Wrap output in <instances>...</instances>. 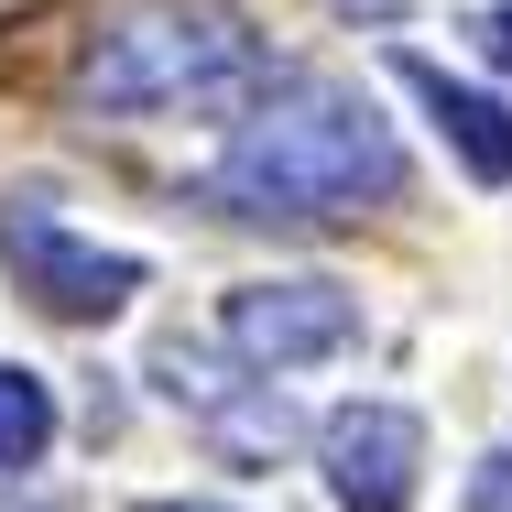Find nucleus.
Instances as JSON below:
<instances>
[{"instance_id":"f8f14e48","label":"nucleus","mask_w":512,"mask_h":512,"mask_svg":"<svg viewBox=\"0 0 512 512\" xmlns=\"http://www.w3.org/2000/svg\"><path fill=\"white\" fill-rule=\"evenodd\" d=\"M142 512H229V502H142Z\"/></svg>"},{"instance_id":"7ed1b4c3","label":"nucleus","mask_w":512,"mask_h":512,"mask_svg":"<svg viewBox=\"0 0 512 512\" xmlns=\"http://www.w3.org/2000/svg\"><path fill=\"white\" fill-rule=\"evenodd\" d=\"M0 262H11V295H33V306L66 316V327H99V316H120L131 295H142V262L77 240L44 186H22V197L0 207Z\"/></svg>"},{"instance_id":"9b49d317","label":"nucleus","mask_w":512,"mask_h":512,"mask_svg":"<svg viewBox=\"0 0 512 512\" xmlns=\"http://www.w3.org/2000/svg\"><path fill=\"white\" fill-rule=\"evenodd\" d=\"M338 11H371V22H393V11H404V0H338Z\"/></svg>"},{"instance_id":"f257e3e1","label":"nucleus","mask_w":512,"mask_h":512,"mask_svg":"<svg viewBox=\"0 0 512 512\" xmlns=\"http://www.w3.org/2000/svg\"><path fill=\"white\" fill-rule=\"evenodd\" d=\"M404 197V142L393 120L338 88V77H262L240 99V131L218 153V207L229 218H360V207Z\"/></svg>"},{"instance_id":"0eeeda50","label":"nucleus","mask_w":512,"mask_h":512,"mask_svg":"<svg viewBox=\"0 0 512 512\" xmlns=\"http://www.w3.org/2000/svg\"><path fill=\"white\" fill-rule=\"evenodd\" d=\"M393 77H404L414 99H425V120L447 131V153H458L480 186H512V109L491 99V88L447 77V66H436V55H414V44H393Z\"/></svg>"},{"instance_id":"1a4fd4ad","label":"nucleus","mask_w":512,"mask_h":512,"mask_svg":"<svg viewBox=\"0 0 512 512\" xmlns=\"http://www.w3.org/2000/svg\"><path fill=\"white\" fill-rule=\"evenodd\" d=\"M469 512H512V447H502V458H480V491H469Z\"/></svg>"},{"instance_id":"f03ea898","label":"nucleus","mask_w":512,"mask_h":512,"mask_svg":"<svg viewBox=\"0 0 512 512\" xmlns=\"http://www.w3.org/2000/svg\"><path fill=\"white\" fill-rule=\"evenodd\" d=\"M262 77L273 66L229 0H131L77 44L66 99L109 120H164V109H240Z\"/></svg>"},{"instance_id":"6e6552de","label":"nucleus","mask_w":512,"mask_h":512,"mask_svg":"<svg viewBox=\"0 0 512 512\" xmlns=\"http://www.w3.org/2000/svg\"><path fill=\"white\" fill-rule=\"evenodd\" d=\"M55 447V393L33 371H0V469H44Z\"/></svg>"},{"instance_id":"423d86ee","label":"nucleus","mask_w":512,"mask_h":512,"mask_svg":"<svg viewBox=\"0 0 512 512\" xmlns=\"http://www.w3.org/2000/svg\"><path fill=\"white\" fill-rule=\"evenodd\" d=\"M316 469L338 512H404L425 491V425L404 404H338L316 425Z\"/></svg>"},{"instance_id":"9d476101","label":"nucleus","mask_w":512,"mask_h":512,"mask_svg":"<svg viewBox=\"0 0 512 512\" xmlns=\"http://www.w3.org/2000/svg\"><path fill=\"white\" fill-rule=\"evenodd\" d=\"M480 55L512 77V0H491V11H480Z\"/></svg>"},{"instance_id":"20e7f679","label":"nucleus","mask_w":512,"mask_h":512,"mask_svg":"<svg viewBox=\"0 0 512 512\" xmlns=\"http://www.w3.org/2000/svg\"><path fill=\"white\" fill-rule=\"evenodd\" d=\"M153 382H164V404L197 425L207 447L229 458V469H273L295 436H306V414H295V393H284V371H218L197 338H164L153 349Z\"/></svg>"},{"instance_id":"39448f33","label":"nucleus","mask_w":512,"mask_h":512,"mask_svg":"<svg viewBox=\"0 0 512 512\" xmlns=\"http://www.w3.org/2000/svg\"><path fill=\"white\" fill-rule=\"evenodd\" d=\"M218 338L251 360V371H316L360 338V306L327 284V273H273V284H240L218 306Z\"/></svg>"}]
</instances>
